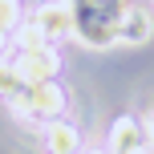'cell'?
Returning <instances> with one entry per match:
<instances>
[{
    "instance_id": "5b68a950",
    "label": "cell",
    "mask_w": 154,
    "mask_h": 154,
    "mask_svg": "<svg viewBox=\"0 0 154 154\" xmlns=\"http://www.w3.org/2000/svg\"><path fill=\"white\" fill-rule=\"evenodd\" d=\"M109 154H150L142 122H134V118L114 122V130H109Z\"/></svg>"
},
{
    "instance_id": "ba28073f",
    "label": "cell",
    "mask_w": 154,
    "mask_h": 154,
    "mask_svg": "<svg viewBox=\"0 0 154 154\" xmlns=\"http://www.w3.org/2000/svg\"><path fill=\"white\" fill-rule=\"evenodd\" d=\"M20 85H24V77L16 69V61H0V97H12Z\"/></svg>"
},
{
    "instance_id": "8fae6325",
    "label": "cell",
    "mask_w": 154,
    "mask_h": 154,
    "mask_svg": "<svg viewBox=\"0 0 154 154\" xmlns=\"http://www.w3.org/2000/svg\"><path fill=\"white\" fill-rule=\"evenodd\" d=\"M4 41H8V37H4V32H0V49H4Z\"/></svg>"
},
{
    "instance_id": "8992f818",
    "label": "cell",
    "mask_w": 154,
    "mask_h": 154,
    "mask_svg": "<svg viewBox=\"0 0 154 154\" xmlns=\"http://www.w3.org/2000/svg\"><path fill=\"white\" fill-rule=\"evenodd\" d=\"M77 146H81V138H77V126L61 122V118L45 122V150H49V154H77Z\"/></svg>"
},
{
    "instance_id": "6da1fadb",
    "label": "cell",
    "mask_w": 154,
    "mask_h": 154,
    "mask_svg": "<svg viewBox=\"0 0 154 154\" xmlns=\"http://www.w3.org/2000/svg\"><path fill=\"white\" fill-rule=\"evenodd\" d=\"M8 106L20 118H37V122H53L65 109V89L57 81H24L20 89L8 97Z\"/></svg>"
},
{
    "instance_id": "3957f363",
    "label": "cell",
    "mask_w": 154,
    "mask_h": 154,
    "mask_svg": "<svg viewBox=\"0 0 154 154\" xmlns=\"http://www.w3.org/2000/svg\"><path fill=\"white\" fill-rule=\"evenodd\" d=\"M32 24H37L49 41L73 37V4H41L37 12H32Z\"/></svg>"
},
{
    "instance_id": "7a4b0ae2",
    "label": "cell",
    "mask_w": 154,
    "mask_h": 154,
    "mask_svg": "<svg viewBox=\"0 0 154 154\" xmlns=\"http://www.w3.org/2000/svg\"><path fill=\"white\" fill-rule=\"evenodd\" d=\"M16 69H20L24 81H53L61 73V57L57 49H32V53H16Z\"/></svg>"
},
{
    "instance_id": "9c48e42d",
    "label": "cell",
    "mask_w": 154,
    "mask_h": 154,
    "mask_svg": "<svg viewBox=\"0 0 154 154\" xmlns=\"http://www.w3.org/2000/svg\"><path fill=\"white\" fill-rule=\"evenodd\" d=\"M16 24H20V4L16 0H0V32H16Z\"/></svg>"
},
{
    "instance_id": "277c9868",
    "label": "cell",
    "mask_w": 154,
    "mask_h": 154,
    "mask_svg": "<svg viewBox=\"0 0 154 154\" xmlns=\"http://www.w3.org/2000/svg\"><path fill=\"white\" fill-rule=\"evenodd\" d=\"M154 37V16L138 4H126L122 20H118V45H146Z\"/></svg>"
},
{
    "instance_id": "52a82bcc",
    "label": "cell",
    "mask_w": 154,
    "mask_h": 154,
    "mask_svg": "<svg viewBox=\"0 0 154 154\" xmlns=\"http://www.w3.org/2000/svg\"><path fill=\"white\" fill-rule=\"evenodd\" d=\"M12 45H16V53H32V49H49L53 41L45 37V32L37 29V24H16V32H12Z\"/></svg>"
},
{
    "instance_id": "30bf717a",
    "label": "cell",
    "mask_w": 154,
    "mask_h": 154,
    "mask_svg": "<svg viewBox=\"0 0 154 154\" xmlns=\"http://www.w3.org/2000/svg\"><path fill=\"white\" fill-rule=\"evenodd\" d=\"M142 134H146V146L154 150V109H150V114H142Z\"/></svg>"
}]
</instances>
